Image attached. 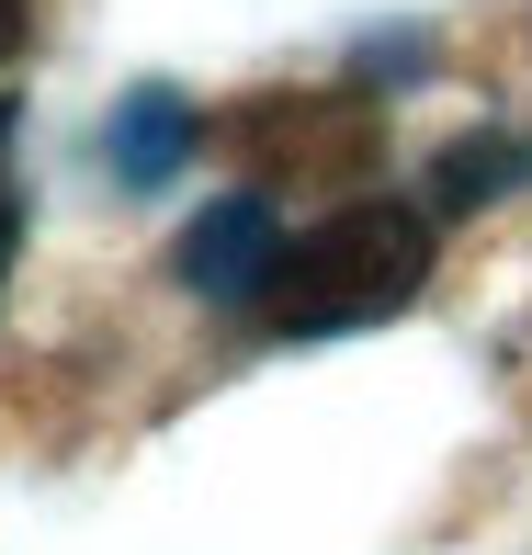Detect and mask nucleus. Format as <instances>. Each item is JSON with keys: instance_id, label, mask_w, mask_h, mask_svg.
I'll use <instances>...</instances> for the list:
<instances>
[{"instance_id": "obj_1", "label": "nucleus", "mask_w": 532, "mask_h": 555, "mask_svg": "<svg viewBox=\"0 0 532 555\" xmlns=\"http://www.w3.org/2000/svg\"><path fill=\"white\" fill-rule=\"evenodd\" d=\"M419 284H430V216L340 205L328 227L284 238V261H272V284H261V318L284 340H328V330H374V318L419 307Z\"/></svg>"}, {"instance_id": "obj_2", "label": "nucleus", "mask_w": 532, "mask_h": 555, "mask_svg": "<svg viewBox=\"0 0 532 555\" xmlns=\"http://www.w3.org/2000/svg\"><path fill=\"white\" fill-rule=\"evenodd\" d=\"M272 261H284V227H272L261 193H226V205H205V216H193V238H182V284L216 295V307H261Z\"/></svg>"}, {"instance_id": "obj_3", "label": "nucleus", "mask_w": 532, "mask_h": 555, "mask_svg": "<svg viewBox=\"0 0 532 555\" xmlns=\"http://www.w3.org/2000/svg\"><path fill=\"white\" fill-rule=\"evenodd\" d=\"M182 159H193V103L182 91H137V103L114 114V170L125 182H170Z\"/></svg>"}, {"instance_id": "obj_4", "label": "nucleus", "mask_w": 532, "mask_h": 555, "mask_svg": "<svg viewBox=\"0 0 532 555\" xmlns=\"http://www.w3.org/2000/svg\"><path fill=\"white\" fill-rule=\"evenodd\" d=\"M510 182H532V137H465V147H442V170H430L442 205H498Z\"/></svg>"}, {"instance_id": "obj_5", "label": "nucleus", "mask_w": 532, "mask_h": 555, "mask_svg": "<svg viewBox=\"0 0 532 555\" xmlns=\"http://www.w3.org/2000/svg\"><path fill=\"white\" fill-rule=\"evenodd\" d=\"M23 35H35V0H0V68L23 57Z\"/></svg>"}, {"instance_id": "obj_6", "label": "nucleus", "mask_w": 532, "mask_h": 555, "mask_svg": "<svg viewBox=\"0 0 532 555\" xmlns=\"http://www.w3.org/2000/svg\"><path fill=\"white\" fill-rule=\"evenodd\" d=\"M0 261H12V182H0Z\"/></svg>"}]
</instances>
